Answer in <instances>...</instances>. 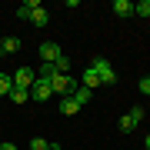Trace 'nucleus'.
Wrapping results in <instances>:
<instances>
[{
    "label": "nucleus",
    "mask_w": 150,
    "mask_h": 150,
    "mask_svg": "<svg viewBox=\"0 0 150 150\" xmlns=\"http://www.w3.org/2000/svg\"><path fill=\"white\" fill-rule=\"evenodd\" d=\"M77 87H80V80L70 77V74H54V77H50V90H54L57 97H74Z\"/></svg>",
    "instance_id": "1"
},
{
    "label": "nucleus",
    "mask_w": 150,
    "mask_h": 150,
    "mask_svg": "<svg viewBox=\"0 0 150 150\" xmlns=\"http://www.w3.org/2000/svg\"><path fill=\"white\" fill-rule=\"evenodd\" d=\"M90 67L97 70V77H100V83H103V87H113V83H117V70H113L103 57H93V60H90Z\"/></svg>",
    "instance_id": "2"
},
{
    "label": "nucleus",
    "mask_w": 150,
    "mask_h": 150,
    "mask_svg": "<svg viewBox=\"0 0 150 150\" xmlns=\"http://www.w3.org/2000/svg\"><path fill=\"white\" fill-rule=\"evenodd\" d=\"M140 120H144V107L127 110V113L120 117V134H130V130H137V127H140Z\"/></svg>",
    "instance_id": "3"
},
{
    "label": "nucleus",
    "mask_w": 150,
    "mask_h": 150,
    "mask_svg": "<svg viewBox=\"0 0 150 150\" xmlns=\"http://www.w3.org/2000/svg\"><path fill=\"white\" fill-rule=\"evenodd\" d=\"M60 57H64V50H60L54 40H43L40 43V60H43V64H57Z\"/></svg>",
    "instance_id": "4"
},
{
    "label": "nucleus",
    "mask_w": 150,
    "mask_h": 150,
    "mask_svg": "<svg viewBox=\"0 0 150 150\" xmlns=\"http://www.w3.org/2000/svg\"><path fill=\"white\" fill-rule=\"evenodd\" d=\"M33 80H37V74H33L30 67H20V70L13 74V87H20V90H30Z\"/></svg>",
    "instance_id": "5"
},
{
    "label": "nucleus",
    "mask_w": 150,
    "mask_h": 150,
    "mask_svg": "<svg viewBox=\"0 0 150 150\" xmlns=\"http://www.w3.org/2000/svg\"><path fill=\"white\" fill-rule=\"evenodd\" d=\"M50 93H54V90H50V80H43V77H37V80H33V87H30V97H33V100H50Z\"/></svg>",
    "instance_id": "6"
},
{
    "label": "nucleus",
    "mask_w": 150,
    "mask_h": 150,
    "mask_svg": "<svg viewBox=\"0 0 150 150\" xmlns=\"http://www.w3.org/2000/svg\"><path fill=\"white\" fill-rule=\"evenodd\" d=\"M80 83L87 87V90H97V87H103V83H100V77H97V70H93L90 64L80 70Z\"/></svg>",
    "instance_id": "7"
},
{
    "label": "nucleus",
    "mask_w": 150,
    "mask_h": 150,
    "mask_svg": "<svg viewBox=\"0 0 150 150\" xmlns=\"http://www.w3.org/2000/svg\"><path fill=\"white\" fill-rule=\"evenodd\" d=\"M110 10L117 13V17H134V4H130V0H113Z\"/></svg>",
    "instance_id": "8"
},
{
    "label": "nucleus",
    "mask_w": 150,
    "mask_h": 150,
    "mask_svg": "<svg viewBox=\"0 0 150 150\" xmlns=\"http://www.w3.org/2000/svg\"><path fill=\"white\" fill-rule=\"evenodd\" d=\"M60 113H67V117H74V113H80V103H77L74 97H60Z\"/></svg>",
    "instance_id": "9"
},
{
    "label": "nucleus",
    "mask_w": 150,
    "mask_h": 150,
    "mask_svg": "<svg viewBox=\"0 0 150 150\" xmlns=\"http://www.w3.org/2000/svg\"><path fill=\"white\" fill-rule=\"evenodd\" d=\"M40 0H27V4H20V10H17V17H20V20H30V13L33 10H40Z\"/></svg>",
    "instance_id": "10"
},
{
    "label": "nucleus",
    "mask_w": 150,
    "mask_h": 150,
    "mask_svg": "<svg viewBox=\"0 0 150 150\" xmlns=\"http://www.w3.org/2000/svg\"><path fill=\"white\" fill-rule=\"evenodd\" d=\"M30 23H33V27H47V23H50V13L40 7V10H33V13H30Z\"/></svg>",
    "instance_id": "11"
},
{
    "label": "nucleus",
    "mask_w": 150,
    "mask_h": 150,
    "mask_svg": "<svg viewBox=\"0 0 150 150\" xmlns=\"http://www.w3.org/2000/svg\"><path fill=\"white\" fill-rule=\"evenodd\" d=\"M10 90H13V77L0 70V97H10Z\"/></svg>",
    "instance_id": "12"
},
{
    "label": "nucleus",
    "mask_w": 150,
    "mask_h": 150,
    "mask_svg": "<svg viewBox=\"0 0 150 150\" xmlns=\"http://www.w3.org/2000/svg\"><path fill=\"white\" fill-rule=\"evenodd\" d=\"M20 50V40L17 37H4V43H0V54H17Z\"/></svg>",
    "instance_id": "13"
},
{
    "label": "nucleus",
    "mask_w": 150,
    "mask_h": 150,
    "mask_svg": "<svg viewBox=\"0 0 150 150\" xmlns=\"http://www.w3.org/2000/svg\"><path fill=\"white\" fill-rule=\"evenodd\" d=\"M90 97H93V90H87V87H83V83H80V87H77V90H74V100H77V103H80V107H83V103H87V100H90Z\"/></svg>",
    "instance_id": "14"
},
{
    "label": "nucleus",
    "mask_w": 150,
    "mask_h": 150,
    "mask_svg": "<svg viewBox=\"0 0 150 150\" xmlns=\"http://www.w3.org/2000/svg\"><path fill=\"white\" fill-rule=\"evenodd\" d=\"M27 97H30V90H20V87H13V90H10V100L17 103V107H20V103H27Z\"/></svg>",
    "instance_id": "15"
},
{
    "label": "nucleus",
    "mask_w": 150,
    "mask_h": 150,
    "mask_svg": "<svg viewBox=\"0 0 150 150\" xmlns=\"http://www.w3.org/2000/svg\"><path fill=\"white\" fill-rule=\"evenodd\" d=\"M134 13H137V17H150V0H140V4H134Z\"/></svg>",
    "instance_id": "16"
},
{
    "label": "nucleus",
    "mask_w": 150,
    "mask_h": 150,
    "mask_svg": "<svg viewBox=\"0 0 150 150\" xmlns=\"http://www.w3.org/2000/svg\"><path fill=\"white\" fill-rule=\"evenodd\" d=\"M50 147V140H43V137H33L30 140V150H47Z\"/></svg>",
    "instance_id": "17"
},
{
    "label": "nucleus",
    "mask_w": 150,
    "mask_h": 150,
    "mask_svg": "<svg viewBox=\"0 0 150 150\" xmlns=\"http://www.w3.org/2000/svg\"><path fill=\"white\" fill-rule=\"evenodd\" d=\"M54 67H57V74H67V70H70V60H67V57H60Z\"/></svg>",
    "instance_id": "18"
},
{
    "label": "nucleus",
    "mask_w": 150,
    "mask_h": 150,
    "mask_svg": "<svg viewBox=\"0 0 150 150\" xmlns=\"http://www.w3.org/2000/svg\"><path fill=\"white\" fill-rule=\"evenodd\" d=\"M140 93H147V97H150V74H147V77H140Z\"/></svg>",
    "instance_id": "19"
},
{
    "label": "nucleus",
    "mask_w": 150,
    "mask_h": 150,
    "mask_svg": "<svg viewBox=\"0 0 150 150\" xmlns=\"http://www.w3.org/2000/svg\"><path fill=\"white\" fill-rule=\"evenodd\" d=\"M0 150H17V144H7V140H4V144H0Z\"/></svg>",
    "instance_id": "20"
},
{
    "label": "nucleus",
    "mask_w": 150,
    "mask_h": 150,
    "mask_svg": "<svg viewBox=\"0 0 150 150\" xmlns=\"http://www.w3.org/2000/svg\"><path fill=\"white\" fill-rule=\"evenodd\" d=\"M47 150H60V144H50V147H47Z\"/></svg>",
    "instance_id": "21"
},
{
    "label": "nucleus",
    "mask_w": 150,
    "mask_h": 150,
    "mask_svg": "<svg viewBox=\"0 0 150 150\" xmlns=\"http://www.w3.org/2000/svg\"><path fill=\"white\" fill-rule=\"evenodd\" d=\"M144 144H147V150H150V134H147V140H144Z\"/></svg>",
    "instance_id": "22"
},
{
    "label": "nucleus",
    "mask_w": 150,
    "mask_h": 150,
    "mask_svg": "<svg viewBox=\"0 0 150 150\" xmlns=\"http://www.w3.org/2000/svg\"><path fill=\"white\" fill-rule=\"evenodd\" d=\"M0 144H4V140H0Z\"/></svg>",
    "instance_id": "23"
}]
</instances>
